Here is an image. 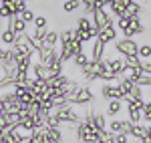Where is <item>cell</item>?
Returning a JSON list of instances; mask_svg holds the SVG:
<instances>
[{
    "mask_svg": "<svg viewBox=\"0 0 151 143\" xmlns=\"http://www.w3.org/2000/svg\"><path fill=\"white\" fill-rule=\"evenodd\" d=\"M129 24H131V20H129L127 16H119V18L115 20L117 30H121V32H123V30H127V28H129Z\"/></svg>",
    "mask_w": 151,
    "mask_h": 143,
    "instance_id": "f1b7e54d",
    "label": "cell"
},
{
    "mask_svg": "<svg viewBox=\"0 0 151 143\" xmlns=\"http://www.w3.org/2000/svg\"><path fill=\"white\" fill-rule=\"evenodd\" d=\"M12 4H14L16 14H20V12H24L26 8H28V2H26V0H12Z\"/></svg>",
    "mask_w": 151,
    "mask_h": 143,
    "instance_id": "1f68e13d",
    "label": "cell"
},
{
    "mask_svg": "<svg viewBox=\"0 0 151 143\" xmlns=\"http://www.w3.org/2000/svg\"><path fill=\"white\" fill-rule=\"evenodd\" d=\"M141 71L145 73V75H151V60H143L141 63Z\"/></svg>",
    "mask_w": 151,
    "mask_h": 143,
    "instance_id": "74e56055",
    "label": "cell"
},
{
    "mask_svg": "<svg viewBox=\"0 0 151 143\" xmlns=\"http://www.w3.org/2000/svg\"><path fill=\"white\" fill-rule=\"evenodd\" d=\"M143 12V8H141V4L137 2V0H133L131 4H127V10H125V16L127 18H131V16H135V14H141Z\"/></svg>",
    "mask_w": 151,
    "mask_h": 143,
    "instance_id": "cb8c5ba5",
    "label": "cell"
},
{
    "mask_svg": "<svg viewBox=\"0 0 151 143\" xmlns=\"http://www.w3.org/2000/svg\"><path fill=\"white\" fill-rule=\"evenodd\" d=\"M115 50L121 57H131V55H137L139 42H137L135 38H117L115 40Z\"/></svg>",
    "mask_w": 151,
    "mask_h": 143,
    "instance_id": "277c9868",
    "label": "cell"
},
{
    "mask_svg": "<svg viewBox=\"0 0 151 143\" xmlns=\"http://www.w3.org/2000/svg\"><path fill=\"white\" fill-rule=\"evenodd\" d=\"M30 75L36 77V79H48V67L36 60V63H32V67H30Z\"/></svg>",
    "mask_w": 151,
    "mask_h": 143,
    "instance_id": "5bb4252c",
    "label": "cell"
},
{
    "mask_svg": "<svg viewBox=\"0 0 151 143\" xmlns=\"http://www.w3.org/2000/svg\"><path fill=\"white\" fill-rule=\"evenodd\" d=\"M81 6H83V4H81V0H65V2H63V10L67 12V14H69V12L79 10Z\"/></svg>",
    "mask_w": 151,
    "mask_h": 143,
    "instance_id": "484cf974",
    "label": "cell"
},
{
    "mask_svg": "<svg viewBox=\"0 0 151 143\" xmlns=\"http://www.w3.org/2000/svg\"><path fill=\"white\" fill-rule=\"evenodd\" d=\"M52 113L58 117V121H60L63 125H65V123H67V125H77V123L83 119L73 105H67V107H63V109H55Z\"/></svg>",
    "mask_w": 151,
    "mask_h": 143,
    "instance_id": "3957f363",
    "label": "cell"
},
{
    "mask_svg": "<svg viewBox=\"0 0 151 143\" xmlns=\"http://www.w3.org/2000/svg\"><path fill=\"white\" fill-rule=\"evenodd\" d=\"M35 28H47V24H48V20H47V16H42V14H36V18H35Z\"/></svg>",
    "mask_w": 151,
    "mask_h": 143,
    "instance_id": "836d02e7",
    "label": "cell"
},
{
    "mask_svg": "<svg viewBox=\"0 0 151 143\" xmlns=\"http://www.w3.org/2000/svg\"><path fill=\"white\" fill-rule=\"evenodd\" d=\"M26 2H30V0H26Z\"/></svg>",
    "mask_w": 151,
    "mask_h": 143,
    "instance_id": "b9f144b4",
    "label": "cell"
},
{
    "mask_svg": "<svg viewBox=\"0 0 151 143\" xmlns=\"http://www.w3.org/2000/svg\"><path fill=\"white\" fill-rule=\"evenodd\" d=\"M127 119L133 123V125H137V123H143V115H141V109H135L127 105Z\"/></svg>",
    "mask_w": 151,
    "mask_h": 143,
    "instance_id": "ffe728a7",
    "label": "cell"
},
{
    "mask_svg": "<svg viewBox=\"0 0 151 143\" xmlns=\"http://www.w3.org/2000/svg\"><path fill=\"white\" fill-rule=\"evenodd\" d=\"M45 123H47V127H60L63 123L58 121V117L55 115V113H50V115H47V119H45Z\"/></svg>",
    "mask_w": 151,
    "mask_h": 143,
    "instance_id": "f546056e",
    "label": "cell"
},
{
    "mask_svg": "<svg viewBox=\"0 0 151 143\" xmlns=\"http://www.w3.org/2000/svg\"><path fill=\"white\" fill-rule=\"evenodd\" d=\"M4 57H6V48L0 45V60H4Z\"/></svg>",
    "mask_w": 151,
    "mask_h": 143,
    "instance_id": "f35d334b",
    "label": "cell"
},
{
    "mask_svg": "<svg viewBox=\"0 0 151 143\" xmlns=\"http://www.w3.org/2000/svg\"><path fill=\"white\" fill-rule=\"evenodd\" d=\"M14 38H16V32H14L12 28H8V26H6V28L0 32V45H2L4 48H6V47H12V45H14Z\"/></svg>",
    "mask_w": 151,
    "mask_h": 143,
    "instance_id": "9a60e30c",
    "label": "cell"
},
{
    "mask_svg": "<svg viewBox=\"0 0 151 143\" xmlns=\"http://www.w3.org/2000/svg\"><path fill=\"white\" fill-rule=\"evenodd\" d=\"M97 38H101L105 45H109V42H115L117 40V26L115 24H109V26H105L103 30L99 32Z\"/></svg>",
    "mask_w": 151,
    "mask_h": 143,
    "instance_id": "30bf717a",
    "label": "cell"
},
{
    "mask_svg": "<svg viewBox=\"0 0 151 143\" xmlns=\"http://www.w3.org/2000/svg\"><path fill=\"white\" fill-rule=\"evenodd\" d=\"M30 139H32V143H47V139H45V133L38 131V129H35V131L30 133Z\"/></svg>",
    "mask_w": 151,
    "mask_h": 143,
    "instance_id": "d6a6232c",
    "label": "cell"
},
{
    "mask_svg": "<svg viewBox=\"0 0 151 143\" xmlns=\"http://www.w3.org/2000/svg\"><path fill=\"white\" fill-rule=\"evenodd\" d=\"M63 2H65V0H63Z\"/></svg>",
    "mask_w": 151,
    "mask_h": 143,
    "instance_id": "ee69618b",
    "label": "cell"
},
{
    "mask_svg": "<svg viewBox=\"0 0 151 143\" xmlns=\"http://www.w3.org/2000/svg\"><path fill=\"white\" fill-rule=\"evenodd\" d=\"M119 2H121V4H125V6H127V4H131V2H133V0H119Z\"/></svg>",
    "mask_w": 151,
    "mask_h": 143,
    "instance_id": "60d3db41",
    "label": "cell"
},
{
    "mask_svg": "<svg viewBox=\"0 0 151 143\" xmlns=\"http://www.w3.org/2000/svg\"><path fill=\"white\" fill-rule=\"evenodd\" d=\"M20 18H22L26 24H32V22H35V18H36V12L32 10V8H26L24 12H20Z\"/></svg>",
    "mask_w": 151,
    "mask_h": 143,
    "instance_id": "83f0119b",
    "label": "cell"
},
{
    "mask_svg": "<svg viewBox=\"0 0 151 143\" xmlns=\"http://www.w3.org/2000/svg\"><path fill=\"white\" fill-rule=\"evenodd\" d=\"M147 139L151 141V125H147Z\"/></svg>",
    "mask_w": 151,
    "mask_h": 143,
    "instance_id": "ab89813d",
    "label": "cell"
},
{
    "mask_svg": "<svg viewBox=\"0 0 151 143\" xmlns=\"http://www.w3.org/2000/svg\"><path fill=\"white\" fill-rule=\"evenodd\" d=\"M45 139L47 143H65V135L60 131V127H48L45 131Z\"/></svg>",
    "mask_w": 151,
    "mask_h": 143,
    "instance_id": "8fae6325",
    "label": "cell"
},
{
    "mask_svg": "<svg viewBox=\"0 0 151 143\" xmlns=\"http://www.w3.org/2000/svg\"><path fill=\"white\" fill-rule=\"evenodd\" d=\"M12 47L16 48V50H20V52H24V55H28V57H36V47H35V42H32V38H30L28 32L16 34Z\"/></svg>",
    "mask_w": 151,
    "mask_h": 143,
    "instance_id": "7a4b0ae2",
    "label": "cell"
},
{
    "mask_svg": "<svg viewBox=\"0 0 151 143\" xmlns=\"http://www.w3.org/2000/svg\"><path fill=\"white\" fill-rule=\"evenodd\" d=\"M89 60H91V57L87 55V50H83V52H79V55H77V57H75L73 60H70V63H73L77 69H83V67H85Z\"/></svg>",
    "mask_w": 151,
    "mask_h": 143,
    "instance_id": "7402d4cb",
    "label": "cell"
},
{
    "mask_svg": "<svg viewBox=\"0 0 151 143\" xmlns=\"http://www.w3.org/2000/svg\"><path fill=\"white\" fill-rule=\"evenodd\" d=\"M0 4H2V0H0Z\"/></svg>",
    "mask_w": 151,
    "mask_h": 143,
    "instance_id": "7bdbcfd3",
    "label": "cell"
},
{
    "mask_svg": "<svg viewBox=\"0 0 151 143\" xmlns=\"http://www.w3.org/2000/svg\"><path fill=\"white\" fill-rule=\"evenodd\" d=\"M109 8H111V14H113L115 18H119V16H125V10H127V6H125V4H121L119 0H115V2H113Z\"/></svg>",
    "mask_w": 151,
    "mask_h": 143,
    "instance_id": "603a6c76",
    "label": "cell"
},
{
    "mask_svg": "<svg viewBox=\"0 0 151 143\" xmlns=\"http://www.w3.org/2000/svg\"><path fill=\"white\" fill-rule=\"evenodd\" d=\"M109 69L121 77V73H123V69H125V57H121V55H119V57H113V59H111V65H109Z\"/></svg>",
    "mask_w": 151,
    "mask_h": 143,
    "instance_id": "d6986e66",
    "label": "cell"
},
{
    "mask_svg": "<svg viewBox=\"0 0 151 143\" xmlns=\"http://www.w3.org/2000/svg\"><path fill=\"white\" fill-rule=\"evenodd\" d=\"M91 103H95V93L91 85H81V89L73 97H69V105H73V107H87Z\"/></svg>",
    "mask_w": 151,
    "mask_h": 143,
    "instance_id": "6da1fadb",
    "label": "cell"
},
{
    "mask_svg": "<svg viewBox=\"0 0 151 143\" xmlns=\"http://www.w3.org/2000/svg\"><path fill=\"white\" fill-rule=\"evenodd\" d=\"M141 115H143V123H145V125H151V111L149 109H143Z\"/></svg>",
    "mask_w": 151,
    "mask_h": 143,
    "instance_id": "8d00e7d4",
    "label": "cell"
},
{
    "mask_svg": "<svg viewBox=\"0 0 151 143\" xmlns=\"http://www.w3.org/2000/svg\"><path fill=\"white\" fill-rule=\"evenodd\" d=\"M109 143H129V135H123V133H113V139Z\"/></svg>",
    "mask_w": 151,
    "mask_h": 143,
    "instance_id": "e575fe53",
    "label": "cell"
},
{
    "mask_svg": "<svg viewBox=\"0 0 151 143\" xmlns=\"http://www.w3.org/2000/svg\"><path fill=\"white\" fill-rule=\"evenodd\" d=\"M141 87V89H143V87H151V75H145V73H143V75H141V79H139V83H137Z\"/></svg>",
    "mask_w": 151,
    "mask_h": 143,
    "instance_id": "d590c367",
    "label": "cell"
},
{
    "mask_svg": "<svg viewBox=\"0 0 151 143\" xmlns=\"http://www.w3.org/2000/svg\"><path fill=\"white\" fill-rule=\"evenodd\" d=\"M6 26H8V28H12L16 34L28 32V24H26L22 18H20V14H14L12 18H8V20H6Z\"/></svg>",
    "mask_w": 151,
    "mask_h": 143,
    "instance_id": "ba28073f",
    "label": "cell"
},
{
    "mask_svg": "<svg viewBox=\"0 0 151 143\" xmlns=\"http://www.w3.org/2000/svg\"><path fill=\"white\" fill-rule=\"evenodd\" d=\"M14 14H16V10H14V4L12 2H2L0 4V18L2 20H8Z\"/></svg>",
    "mask_w": 151,
    "mask_h": 143,
    "instance_id": "ac0fdd59",
    "label": "cell"
},
{
    "mask_svg": "<svg viewBox=\"0 0 151 143\" xmlns=\"http://www.w3.org/2000/svg\"><path fill=\"white\" fill-rule=\"evenodd\" d=\"M99 95L103 97V101H111V99H119V101H123V93H121V89H119V85H113V83H105L101 85V89H99Z\"/></svg>",
    "mask_w": 151,
    "mask_h": 143,
    "instance_id": "8992f818",
    "label": "cell"
},
{
    "mask_svg": "<svg viewBox=\"0 0 151 143\" xmlns=\"http://www.w3.org/2000/svg\"><path fill=\"white\" fill-rule=\"evenodd\" d=\"M141 75H143V71H141V67H129V65H125V69H123V73H121V77L123 79H129L131 83H139Z\"/></svg>",
    "mask_w": 151,
    "mask_h": 143,
    "instance_id": "9c48e42d",
    "label": "cell"
},
{
    "mask_svg": "<svg viewBox=\"0 0 151 143\" xmlns=\"http://www.w3.org/2000/svg\"><path fill=\"white\" fill-rule=\"evenodd\" d=\"M131 127H133V123L129 119H113L109 123V131L111 133H123V135H131Z\"/></svg>",
    "mask_w": 151,
    "mask_h": 143,
    "instance_id": "52a82bcc",
    "label": "cell"
},
{
    "mask_svg": "<svg viewBox=\"0 0 151 143\" xmlns=\"http://www.w3.org/2000/svg\"><path fill=\"white\" fill-rule=\"evenodd\" d=\"M91 18H93V24H95V28H97L99 32L103 30L105 26H109V24H115V20H117L115 16H113L111 12H107L105 8H103V10L93 12V14H91Z\"/></svg>",
    "mask_w": 151,
    "mask_h": 143,
    "instance_id": "5b68a950",
    "label": "cell"
},
{
    "mask_svg": "<svg viewBox=\"0 0 151 143\" xmlns=\"http://www.w3.org/2000/svg\"><path fill=\"white\" fill-rule=\"evenodd\" d=\"M137 55H139L141 60H149V59H151V45H147V42H141V45H139V50H137Z\"/></svg>",
    "mask_w": 151,
    "mask_h": 143,
    "instance_id": "4316f807",
    "label": "cell"
},
{
    "mask_svg": "<svg viewBox=\"0 0 151 143\" xmlns=\"http://www.w3.org/2000/svg\"><path fill=\"white\" fill-rule=\"evenodd\" d=\"M45 45H48V47H58V30H50L48 28L47 36H45Z\"/></svg>",
    "mask_w": 151,
    "mask_h": 143,
    "instance_id": "d4e9b609",
    "label": "cell"
},
{
    "mask_svg": "<svg viewBox=\"0 0 151 143\" xmlns=\"http://www.w3.org/2000/svg\"><path fill=\"white\" fill-rule=\"evenodd\" d=\"M141 63H143V60L139 59V55H131V57H125V65H129V67H141Z\"/></svg>",
    "mask_w": 151,
    "mask_h": 143,
    "instance_id": "4dcf8cb0",
    "label": "cell"
},
{
    "mask_svg": "<svg viewBox=\"0 0 151 143\" xmlns=\"http://www.w3.org/2000/svg\"><path fill=\"white\" fill-rule=\"evenodd\" d=\"M123 111V101H119V99H111V101H107V107H105V113L109 115V117H113L117 119V115Z\"/></svg>",
    "mask_w": 151,
    "mask_h": 143,
    "instance_id": "4fadbf2b",
    "label": "cell"
},
{
    "mask_svg": "<svg viewBox=\"0 0 151 143\" xmlns=\"http://www.w3.org/2000/svg\"><path fill=\"white\" fill-rule=\"evenodd\" d=\"M129 137H137V139H145L147 137V125L145 123H137L131 127V135Z\"/></svg>",
    "mask_w": 151,
    "mask_h": 143,
    "instance_id": "44dd1931",
    "label": "cell"
},
{
    "mask_svg": "<svg viewBox=\"0 0 151 143\" xmlns=\"http://www.w3.org/2000/svg\"><path fill=\"white\" fill-rule=\"evenodd\" d=\"M77 38L75 34V28H65V30H60L58 32V45H69Z\"/></svg>",
    "mask_w": 151,
    "mask_h": 143,
    "instance_id": "e0dca14e",
    "label": "cell"
},
{
    "mask_svg": "<svg viewBox=\"0 0 151 143\" xmlns=\"http://www.w3.org/2000/svg\"><path fill=\"white\" fill-rule=\"evenodd\" d=\"M117 85H119L121 93H123L125 97H131V95H133V89H135V83H131L129 79H123V77H119V79H117Z\"/></svg>",
    "mask_w": 151,
    "mask_h": 143,
    "instance_id": "2e32d148",
    "label": "cell"
},
{
    "mask_svg": "<svg viewBox=\"0 0 151 143\" xmlns=\"http://www.w3.org/2000/svg\"><path fill=\"white\" fill-rule=\"evenodd\" d=\"M105 47H107V45H105L101 38H93V48H91V55H89V57H91V60L99 63V60H101V57L105 55Z\"/></svg>",
    "mask_w": 151,
    "mask_h": 143,
    "instance_id": "7c38bea8",
    "label": "cell"
}]
</instances>
